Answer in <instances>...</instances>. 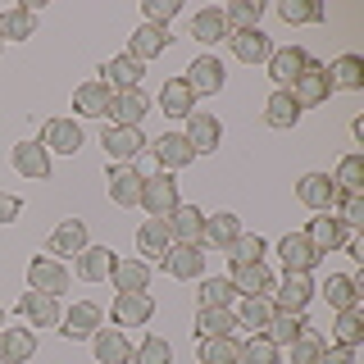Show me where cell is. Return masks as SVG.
Here are the masks:
<instances>
[{"instance_id":"10","label":"cell","mask_w":364,"mask_h":364,"mask_svg":"<svg viewBox=\"0 0 364 364\" xmlns=\"http://www.w3.org/2000/svg\"><path fill=\"white\" fill-rule=\"evenodd\" d=\"M182 136H187V146L196 155H214L219 141H223V123L214 119V114H205V109H191L187 114V132H182Z\"/></svg>"},{"instance_id":"15","label":"cell","mask_w":364,"mask_h":364,"mask_svg":"<svg viewBox=\"0 0 364 364\" xmlns=\"http://www.w3.org/2000/svg\"><path fill=\"white\" fill-rule=\"evenodd\" d=\"M278 255H282V269H287V273H314L318 259H323L310 242H305V232H287L278 242Z\"/></svg>"},{"instance_id":"25","label":"cell","mask_w":364,"mask_h":364,"mask_svg":"<svg viewBox=\"0 0 364 364\" xmlns=\"http://www.w3.org/2000/svg\"><path fill=\"white\" fill-rule=\"evenodd\" d=\"M9 159H14V168H18L23 178H32V182H46V178H50V151H46L41 141H18Z\"/></svg>"},{"instance_id":"52","label":"cell","mask_w":364,"mask_h":364,"mask_svg":"<svg viewBox=\"0 0 364 364\" xmlns=\"http://www.w3.org/2000/svg\"><path fill=\"white\" fill-rule=\"evenodd\" d=\"M318 355H323V337H318L314 328H305V333L291 341V364H318Z\"/></svg>"},{"instance_id":"9","label":"cell","mask_w":364,"mask_h":364,"mask_svg":"<svg viewBox=\"0 0 364 364\" xmlns=\"http://www.w3.org/2000/svg\"><path fill=\"white\" fill-rule=\"evenodd\" d=\"M314 282H310V273H287L282 282H273V305L278 310H287V314H305V305L314 301Z\"/></svg>"},{"instance_id":"19","label":"cell","mask_w":364,"mask_h":364,"mask_svg":"<svg viewBox=\"0 0 364 364\" xmlns=\"http://www.w3.org/2000/svg\"><path fill=\"white\" fill-rule=\"evenodd\" d=\"M305 64H310V55H305L301 46H282V50H273V55H269V77H273V82H278L282 91H287L296 77L305 73Z\"/></svg>"},{"instance_id":"13","label":"cell","mask_w":364,"mask_h":364,"mask_svg":"<svg viewBox=\"0 0 364 364\" xmlns=\"http://www.w3.org/2000/svg\"><path fill=\"white\" fill-rule=\"evenodd\" d=\"M168 46H173V37H168V28H155V23H141V28L128 37V60L136 64H151L155 55H164Z\"/></svg>"},{"instance_id":"7","label":"cell","mask_w":364,"mask_h":364,"mask_svg":"<svg viewBox=\"0 0 364 364\" xmlns=\"http://www.w3.org/2000/svg\"><path fill=\"white\" fill-rule=\"evenodd\" d=\"M337 182L328 178V173H305L301 182H296V200L305 205V210H314V214H333V205H337Z\"/></svg>"},{"instance_id":"48","label":"cell","mask_w":364,"mask_h":364,"mask_svg":"<svg viewBox=\"0 0 364 364\" xmlns=\"http://www.w3.org/2000/svg\"><path fill=\"white\" fill-rule=\"evenodd\" d=\"M333 214L350 228V232H360V228H364V191H341L337 205H333Z\"/></svg>"},{"instance_id":"24","label":"cell","mask_w":364,"mask_h":364,"mask_svg":"<svg viewBox=\"0 0 364 364\" xmlns=\"http://www.w3.org/2000/svg\"><path fill=\"white\" fill-rule=\"evenodd\" d=\"M109 100H114V91L100 82V77L73 87V109L82 114V119H105V114H109Z\"/></svg>"},{"instance_id":"54","label":"cell","mask_w":364,"mask_h":364,"mask_svg":"<svg viewBox=\"0 0 364 364\" xmlns=\"http://www.w3.org/2000/svg\"><path fill=\"white\" fill-rule=\"evenodd\" d=\"M141 14H146V23L164 28L168 18H178V14H182V0H141Z\"/></svg>"},{"instance_id":"29","label":"cell","mask_w":364,"mask_h":364,"mask_svg":"<svg viewBox=\"0 0 364 364\" xmlns=\"http://www.w3.org/2000/svg\"><path fill=\"white\" fill-rule=\"evenodd\" d=\"M191 37H196L200 46H219V41L232 37L223 9H214V5H210V9H196V14H191Z\"/></svg>"},{"instance_id":"51","label":"cell","mask_w":364,"mask_h":364,"mask_svg":"<svg viewBox=\"0 0 364 364\" xmlns=\"http://www.w3.org/2000/svg\"><path fill=\"white\" fill-rule=\"evenodd\" d=\"M333 182H337V191H364V159L360 155H346L337 164Z\"/></svg>"},{"instance_id":"56","label":"cell","mask_w":364,"mask_h":364,"mask_svg":"<svg viewBox=\"0 0 364 364\" xmlns=\"http://www.w3.org/2000/svg\"><path fill=\"white\" fill-rule=\"evenodd\" d=\"M318 364H355V350H350V346H333V350L318 355Z\"/></svg>"},{"instance_id":"44","label":"cell","mask_w":364,"mask_h":364,"mask_svg":"<svg viewBox=\"0 0 364 364\" xmlns=\"http://www.w3.org/2000/svg\"><path fill=\"white\" fill-rule=\"evenodd\" d=\"M337 346H350L355 350L360 341H364V310L360 305H350V310H337Z\"/></svg>"},{"instance_id":"40","label":"cell","mask_w":364,"mask_h":364,"mask_svg":"<svg viewBox=\"0 0 364 364\" xmlns=\"http://www.w3.org/2000/svg\"><path fill=\"white\" fill-rule=\"evenodd\" d=\"M314 291H323L333 310H350V305H360V287H355L350 273H328V282H323V287H314Z\"/></svg>"},{"instance_id":"4","label":"cell","mask_w":364,"mask_h":364,"mask_svg":"<svg viewBox=\"0 0 364 364\" xmlns=\"http://www.w3.org/2000/svg\"><path fill=\"white\" fill-rule=\"evenodd\" d=\"M100 323H105V310H100L96 301H73V310L60 318V333L68 341H91L100 333Z\"/></svg>"},{"instance_id":"20","label":"cell","mask_w":364,"mask_h":364,"mask_svg":"<svg viewBox=\"0 0 364 364\" xmlns=\"http://www.w3.org/2000/svg\"><path fill=\"white\" fill-rule=\"evenodd\" d=\"M37 333L32 328H0V364H32Z\"/></svg>"},{"instance_id":"41","label":"cell","mask_w":364,"mask_h":364,"mask_svg":"<svg viewBox=\"0 0 364 364\" xmlns=\"http://www.w3.org/2000/svg\"><path fill=\"white\" fill-rule=\"evenodd\" d=\"M278 18L287 23V28H301V23H323L328 9L318 5V0H282V5H278Z\"/></svg>"},{"instance_id":"49","label":"cell","mask_w":364,"mask_h":364,"mask_svg":"<svg viewBox=\"0 0 364 364\" xmlns=\"http://www.w3.org/2000/svg\"><path fill=\"white\" fill-rule=\"evenodd\" d=\"M228 259H232V269H242V264H259V259H264V237H237L232 246H228Z\"/></svg>"},{"instance_id":"34","label":"cell","mask_w":364,"mask_h":364,"mask_svg":"<svg viewBox=\"0 0 364 364\" xmlns=\"http://www.w3.org/2000/svg\"><path fill=\"white\" fill-rule=\"evenodd\" d=\"M168 246H173V237H168L164 219H146L141 228H136V250L146 255V264H151V259H164Z\"/></svg>"},{"instance_id":"32","label":"cell","mask_w":364,"mask_h":364,"mask_svg":"<svg viewBox=\"0 0 364 364\" xmlns=\"http://www.w3.org/2000/svg\"><path fill=\"white\" fill-rule=\"evenodd\" d=\"M159 264L173 273L178 282H182V278H196V273L205 269V250H200V246H182V242H173V246H168V255L159 259Z\"/></svg>"},{"instance_id":"55","label":"cell","mask_w":364,"mask_h":364,"mask_svg":"<svg viewBox=\"0 0 364 364\" xmlns=\"http://www.w3.org/2000/svg\"><path fill=\"white\" fill-rule=\"evenodd\" d=\"M18 214H23V200L14 196V191H0V228H5V223H14Z\"/></svg>"},{"instance_id":"3","label":"cell","mask_w":364,"mask_h":364,"mask_svg":"<svg viewBox=\"0 0 364 364\" xmlns=\"http://www.w3.org/2000/svg\"><path fill=\"white\" fill-rule=\"evenodd\" d=\"M350 237H355V232H350V228L341 223L337 214H318V219L305 223V242H310L318 255H333V250H341Z\"/></svg>"},{"instance_id":"23","label":"cell","mask_w":364,"mask_h":364,"mask_svg":"<svg viewBox=\"0 0 364 364\" xmlns=\"http://www.w3.org/2000/svg\"><path fill=\"white\" fill-rule=\"evenodd\" d=\"M146 109H151V100H146L141 91H119V96L109 100V123L114 128H141Z\"/></svg>"},{"instance_id":"5","label":"cell","mask_w":364,"mask_h":364,"mask_svg":"<svg viewBox=\"0 0 364 364\" xmlns=\"http://www.w3.org/2000/svg\"><path fill=\"white\" fill-rule=\"evenodd\" d=\"M28 287H32V291H46V296H64V291H68V269H64V259H55V255H32V264H28Z\"/></svg>"},{"instance_id":"42","label":"cell","mask_w":364,"mask_h":364,"mask_svg":"<svg viewBox=\"0 0 364 364\" xmlns=\"http://www.w3.org/2000/svg\"><path fill=\"white\" fill-rule=\"evenodd\" d=\"M301 333H305V318L301 314H287V310H273L269 328H264V337L273 341V346H291Z\"/></svg>"},{"instance_id":"36","label":"cell","mask_w":364,"mask_h":364,"mask_svg":"<svg viewBox=\"0 0 364 364\" xmlns=\"http://www.w3.org/2000/svg\"><path fill=\"white\" fill-rule=\"evenodd\" d=\"M301 105H296V96H291V91H273V96L264 100V123H269V128H296V123H301Z\"/></svg>"},{"instance_id":"11","label":"cell","mask_w":364,"mask_h":364,"mask_svg":"<svg viewBox=\"0 0 364 364\" xmlns=\"http://www.w3.org/2000/svg\"><path fill=\"white\" fill-rule=\"evenodd\" d=\"M100 146H105V155L114 159V164H132L136 155L146 151V136H141V128H109L100 132Z\"/></svg>"},{"instance_id":"22","label":"cell","mask_w":364,"mask_h":364,"mask_svg":"<svg viewBox=\"0 0 364 364\" xmlns=\"http://www.w3.org/2000/svg\"><path fill=\"white\" fill-rule=\"evenodd\" d=\"M91 350H96V364H128L132 360V341L123 328H100L91 337Z\"/></svg>"},{"instance_id":"45","label":"cell","mask_w":364,"mask_h":364,"mask_svg":"<svg viewBox=\"0 0 364 364\" xmlns=\"http://www.w3.org/2000/svg\"><path fill=\"white\" fill-rule=\"evenodd\" d=\"M232 328H237V314L232 310H200L196 314V337H232Z\"/></svg>"},{"instance_id":"33","label":"cell","mask_w":364,"mask_h":364,"mask_svg":"<svg viewBox=\"0 0 364 364\" xmlns=\"http://www.w3.org/2000/svg\"><path fill=\"white\" fill-rule=\"evenodd\" d=\"M191 109H196V96H191V87L182 82V77H168V82L159 87V114H168V119H187Z\"/></svg>"},{"instance_id":"26","label":"cell","mask_w":364,"mask_h":364,"mask_svg":"<svg viewBox=\"0 0 364 364\" xmlns=\"http://www.w3.org/2000/svg\"><path fill=\"white\" fill-rule=\"evenodd\" d=\"M155 159H159V173H178V168H187L191 159H196V151L187 146L182 132H164L155 141Z\"/></svg>"},{"instance_id":"12","label":"cell","mask_w":364,"mask_h":364,"mask_svg":"<svg viewBox=\"0 0 364 364\" xmlns=\"http://www.w3.org/2000/svg\"><path fill=\"white\" fill-rule=\"evenodd\" d=\"M18 314L28 318V328H60V296H46V291H23L18 301Z\"/></svg>"},{"instance_id":"50","label":"cell","mask_w":364,"mask_h":364,"mask_svg":"<svg viewBox=\"0 0 364 364\" xmlns=\"http://www.w3.org/2000/svg\"><path fill=\"white\" fill-rule=\"evenodd\" d=\"M232 296H237V287L228 278H210V282H200V310H228Z\"/></svg>"},{"instance_id":"28","label":"cell","mask_w":364,"mask_h":364,"mask_svg":"<svg viewBox=\"0 0 364 364\" xmlns=\"http://www.w3.org/2000/svg\"><path fill=\"white\" fill-rule=\"evenodd\" d=\"M28 37H37V9L28 5L0 9V41H28Z\"/></svg>"},{"instance_id":"43","label":"cell","mask_w":364,"mask_h":364,"mask_svg":"<svg viewBox=\"0 0 364 364\" xmlns=\"http://www.w3.org/2000/svg\"><path fill=\"white\" fill-rule=\"evenodd\" d=\"M223 18H228L232 32H250V28H259V18H264V0H232V5L223 9Z\"/></svg>"},{"instance_id":"17","label":"cell","mask_w":364,"mask_h":364,"mask_svg":"<svg viewBox=\"0 0 364 364\" xmlns=\"http://www.w3.org/2000/svg\"><path fill=\"white\" fill-rule=\"evenodd\" d=\"M164 228H168V237H173V242H182V246H200L205 214L196 210V205H178V210L164 214Z\"/></svg>"},{"instance_id":"6","label":"cell","mask_w":364,"mask_h":364,"mask_svg":"<svg viewBox=\"0 0 364 364\" xmlns=\"http://www.w3.org/2000/svg\"><path fill=\"white\" fill-rule=\"evenodd\" d=\"M151 314H155L151 291H119V296H114V305H109V318L119 328H146V323H151Z\"/></svg>"},{"instance_id":"1","label":"cell","mask_w":364,"mask_h":364,"mask_svg":"<svg viewBox=\"0 0 364 364\" xmlns=\"http://www.w3.org/2000/svg\"><path fill=\"white\" fill-rule=\"evenodd\" d=\"M287 91L296 96V105H301V109H314V105H323V100L333 96V82H328V64L310 60V64H305V73L296 77V82H291Z\"/></svg>"},{"instance_id":"38","label":"cell","mask_w":364,"mask_h":364,"mask_svg":"<svg viewBox=\"0 0 364 364\" xmlns=\"http://www.w3.org/2000/svg\"><path fill=\"white\" fill-rule=\"evenodd\" d=\"M328 82H333V91H360L364 87V60L360 55H337L328 64Z\"/></svg>"},{"instance_id":"2","label":"cell","mask_w":364,"mask_h":364,"mask_svg":"<svg viewBox=\"0 0 364 364\" xmlns=\"http://www.w3.org/2000/svg\"><path fill=\"white\" fill-rule=\"evenodd\" d=\"M182 82L191 87V96H219L223 82H228V68H223L219 55H196Z\"/></svg>"},{"instance_id":"46","label":"cell","mask_w":364,"mask_h":364,"mask_svg":"<svg viewBox=\"0 0 364 364\" xmlns=\"http://www.w3.org/2000/svg\"><path fill=\"white\" fill-rule=\"evenodd\" d=\"M237 350H242L237 337H205L196 355H200V364H237Z\"/></svg>"},{"instance_id":"47","label":"cell","mask_w":364,"mask_h":364,"mask_svg":"<svg viewBox=\"0 0 364 364\" xmlns=\"http://www.w3.org/2000/svg\"><path fill=\"white\" fill-rule=\"evenodd\" d=\"M237 364H278V346L264 333H250V341H242L237 350Z\"/></svg>"},{"instance_id":"16","label":"cell","mask_w":364,"mask_h":364,"mask_svg":"<svg viewBox=\"0 0 364 364\" xmlns=\"http://www.w3.org/2000/svg\"><path fill=\"white\" fill-rule=\"evenodd\" d=\"M41 146L46 151H60V155H77L82 151V128L73 119H46L41 123Z\"/></svg>"},{"instance_id":"39","label":"cell","mask_w":364,"mask_h":364,"mask_svg":"<svg viewBox=\"0 0 364 364\" xmlns=\"http://www.w3.org/2000/svg\"><path fill=\"white\" fill-rule=\"evenodd\" d=\"M278 305L269 301V296H242V310H237V328H250V333H264L269 318Z\"/></svg>"},{"instance_id":"58","label":"cell","mask_w":364,"mask_h":364,"mask_svg":"<svg viewBox=\"0 0 364 364\" xmlns=\"http://www.w3.org/2000/svg\"><path fill=\"white\" fill-rule=\"evenodd\" d=\"M0 50H5V41H0Z\"/></svg>"},{"instance_id":"27","label":"cell","mask_w":364,"mask_h":364,"mask_svg":"<svg viewBox=\"0 0 364 364\" xmlns=\"http://www.w3.org/2000/svg\"><path fill=\"white\" fill-rule=\"evenodd\" d=\"M242 237V219L237 214H228V210H219V214H205V228H200V242H210L214 250H228Z\"/></svg>"},{"instance_id":"21","label":"cell","mask_w":364,"mask_h":364,"mask_svg":"<svg viewBox=\"0 0 364 364\" xmlns=\"http://www.w3.org/2000/svg\"><path fill=\"white\" fill-rule=\"evenodd\" d=\"M228 46H232V55H237L242 64H269V55H273V41H269L264 28L232 32V37H228Z\"/></svg>"},{"instance_id":"31","label":"cell","mask_w":364,"mask_h":364,"mask_svg":"<svg viewBox=\"0 0 364 364\" xmlns=\"http://www.w3.org/2000/svg\"><path fill=\"white\" fill-rule=\"evenodd\" d=\"M91 242H87V223L82 219H60V228L50 232V255H82Z\"/></svg>"},{"instance_id":"57","label":"cell","mask_w":364,"mask_h":364,"mask_svg":"<svg viewBox=\"0 0 364 364\" xmlns=\"http://www.w3.org/2000/svg\"><path fill=\"white\" fill-rule=\"evenodd\" d=\"M0 328H5V310H0Z\"/></svg>"},{"instance_id":"18","label":"cell","mask_w":364,"mask_h":364,"mask_svg":"<svg viewBox=\"0 0 364 364\" xmlns=\"http://www.w3.org/2000/svg\"><path fill=\"white\" fill-rule=\"evenodd\" d=\"M100 82H105L114 96H119V91H136L141 87V77H146V64H136V60H128V55H114L109 64H100Z\"/></svg>"},{"instance_id":"8","label":"cell","mask_w":364,"mask_h":364,"mask_svg":"<svg viewBox=\"0 0 364 364\" xmlns=\"http://www.w3.org/2000/svg\"><path fill=\"white\" fill-rule=\"evenodd\" d=\"M141 205H146V214L151 219H164L168 210H178V182H173V173H151L141 182Z\"/></svg>"},{"instance_id":"35","label":"cell","mask_w":364,"mask_h":364,"mask_svg":"<svg viewBox=\"0 0 364 364\" xmlns=\"http://www.w3.org/2000/svg\"><path fill=\"white\" fill-rule=\"evenodd\" d=\"M228 282H232V287L242 291V296H269L278 278H273L269 264L259 259V264H242V269H232V278H228Z\"/></svg>"},{"instance_id":"53","label":"cell","mask_w":364,"mask_h":364,"mask_svg":"<svg viewBox=\"0 0 364 364\" xmlns=\"http://www.w3.org/2000/svg\"><path fill=\"white\" fill-rule=\"evenodd\" d=\"M132 360L136 364H173V346H168L164 337H146L141 346L132 350Z\"/></svg>"},{"instance_id":"37","label":"cell","mask_w":364,"mask_h":364,"mask_svg":"<svg viewBox=\"0 0 364 364\" xmlns=\"http://www.w3.org/2000/svg\"><path fill=\"white\" fill-rule=\"evenodd\" d=\"M73 259H77V278H82V282H105L119 255H114L109 246H87L82 255H73Z\"/></svg>"},{"instance_id":"30","label":"cell","mask_w":364,"mask_h":364,"mask_svg":"<svg viewBox=\"0 0 364 364\" xmlns=\"http://www.w3.org/2000/svg\"><path fill=\"white\" fill-rule=\"evenodd\" d=\"M109 282L114 291H151V264L146 259H114Z\"/></svg>"},{"instance_id":"14","label":"cell","mask_w":364,"mask_h":364,"mask_svg":"<svg viewBox=\"0 0 364 364\" xmlns=\"http://www.w3.org/2000/svg\"><path fill=\"white\" fill-rule=\"evenodd\" d=\"M141 182H146V173H136L132 164H114V168H109V178H105L109 200H114V205H123V210L141 205Z\"/></svg>"}]
</instances>
